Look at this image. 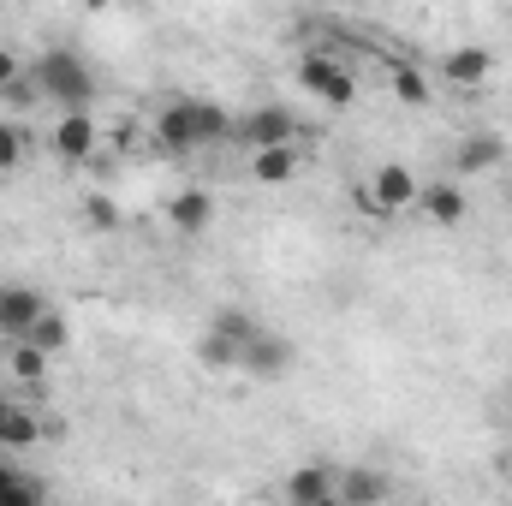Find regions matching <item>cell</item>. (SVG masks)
Masks as SVG:
<instances>
[{"label": "cell", "instance_id": "obj_1", "mask_svg": "<svg viewBox=\"0 0 512 506\" xmlns=\"http://www.w3.org/2000/svg\"><path fill=\"white\" fill-rule=\"evenodd\" d=\"M30 84H36V96H48L54 108H90V96H96V78H90V66H84L72 48L36 54V60H30Z\"/></svg>", "mask_w": 512, "mask_h": 506}, {"label": "cell", "instance_id": "obj_2", "mask_svg": "<svg viewBox=\"0 0 512 506\" xmlns=\"http://www.w3.org/2000/svg\"><path fill=\"white\" fill-rule=\"evenodd\" d=\"M155 131H161V143L167 149H203V143H221L227 131H233V114L221 108V102H167L161 108V120H155Z\"/></svg>", "mask_w": 512, "mask_h": 506}, {"label": "cell", "instance_id": "obj_3", "mask_svg": "<svg viewBox=\"0 0 512 506\" xmlns=\"http://www.w3.org/2000/svg\"><path fill=\"white\" fill-rule=\"evenodd\" d=\"M417 173L411 167H399V161H387V167H370L364 173V185H358V209L364 215H376V221H399L405 209H417Z\"/></svg>", "mask_w": 512, "mask_h": 506}, {"label": "cell", "instance_id": "obj_4", "mask_svg": "<svg viewBox=\"0 0 512 506\" xmlns=\"http://www.w3.org/2000/svg\"><path fill=\"white\" fill-rule=\"evenodd\" d=\"M298 84H304L322 108H352V102H358V78H352V66L334 60V54H304V60H298Z\"/></svg>", "mask_w": 512, "mask_h": 506}, {"label": "cell", "instance_id": "obj_5", "mask_svg": "<svg viewBox=\"0 0 512 506\" xmlns=\"http://www.w3.org/2000/svg\"><path fill=\"white\" fill-rule=\"evenodd\" d=\"M292 364H298V352H292V340H286V334L256 328L251 340L239 346V370H245V376H256V381H280Z\"/></svg>", "mask_w": 512, "mask_h": 506}, {"label": "cell", "instance_id": "obj_6", "mask_svg": "<svg viewBox=\"0 0 512 506\" xmlns=\"http://www.w3.org/2000/svg\"><path fill=\"white\" fill-rule=\"evenodd\" d=\"M48 310V298L24 280H0V340H18L36 316Z\"/></svg>", "mask_w": 512, "mask_h": 506}, {"label": "cell", "instance_id": "obj_7", "mask_svg": "<svg viewBox=\"0 0 512 506\" xmlns=\"http://www.w3.org/2000/svg\"><path fill=\"white\" fill-rule=\"evenodd\" d=\"M54 155L60 161H90L96 155V120H90V108H60V126H54Z\"/></svg>", "mask_w": 512, "mask_h": 506}, {"label": "cell", "instance_id": "obj_8", "mask_svg": "<svg viewBox=\"0 0 512 506\" xmlns=\"http://www.w3.org/2000/svg\"><path fill=\"white\" fill-rule=\"evenodd\" d=\"M495 54L489 48H453V54H441V78L453 84V90H483L489 78H495Z\"/></svg>", "mask_w": 512, "mask_h": 506}, {"label": "cell", "instance_id": "obj_9", "mask_svg": "<svg viewBox=\"0 0 512 506\" xmlns=\"http://www.w3.org/2000/svg\"><path fill=\"white\" fill-rule=\"evenodd\" d=\"M167 221H173V233L197 239V233H209V227H215V197H209L203 185H191V191H179V197L167 203Z\"/></svg>", "mask_w": 512, "mask_h": 506}, {"label": "cell", "instance_id": "obj_10", "mask_svg": "<svg viewBox=\"0 0 512 506\" xmlns=\"http://www.w3.org/2000/svg\"><path fill=\"white\" fill-rule=\"evenodd\" d=\"M334 495H340V471H328V465H298L286 477V501L298 506H334Z\"/></svg>", "mask_w": 512, "mask_h": 506}, {"label": "cell", "instance_id": "obj_11", "mask_svg": "<svg viewBox=\"0 0 512 506\" xmlns=\"http://www.w3.org/2000/svg\"><path fill=\"white\" fill-rule=\"evenodd\" d=\"M387 495H393V477H387V471H376V465H352V471H340V495H334V501L382 506Z\"/></svg>", "mask_w": 512, "mask_h": 506}, {"label": "cell", "instance_id": "obj_12", "mask_svg": "<svg viewBox=\"0 0 512 506\" xmlns=\"http://www.w3.org/2000/svg\"><path fill=\"white\" fill-rule=\"evenodd\" d=\"M417 209H423V221H429V227H459V221L471 215L465 191H459V185H447V179H441V185H423V191H417Z\"/></svg>", "mask_w": 512, "mask_h": 506}, {"label": "cell", "instance_id": "obj_13", "mask_svg": "<svg viewBox=\"0 0 512 506\" xmlns=\"http://www.w3.org/2000/svg\"><path fill=\"white\" fill-rule=\"evenodd\" d=\"M239 137H245L251 149H268V143H298V120H292L286 108H256V114H245Z\"/></svg>", "mask_w": 512, "mask_h": 506}, {"label": "cell", "instance_id": "obj_14", "mask_svg": "<svg viewBox=\"0 0 512 506\" xmlns=\"http://www.w3.org/2000/svg\"><path fill=\"white\" fill-rule=\"evenodd\" d=\"M298 167H304L298 143H268V149H251L256 185H292V179H298Z\"/></svg>", "mask_w": 512, "mask_h": 506}, {"label": "cell", "instance_id": "obj_15", "mask_svg": "<svg viewBox=\"0 0 512 506\" xmlns=\"http://www.w3.org/2000/svg\"><path fill=\"white\" fill-rule=\"evenodd\" d=\"M501 161H507V143H501L495 131H477V137H465V143H459L453 173H489V167H501Z\"/></svg>", "mask_w": 512, "mask_h": 506}, {"label": "cell", "instance_id": "obj_16", "mask_svg": "<svg viewBox=\"0 0 512 506\" xmlns=\"http://www.w3.org/2000/svg\"><path fill=\"white\" fill-rule=\"evenodd\" d=\"M36 441H42L36 411H24V405H12V399H6V411H0V453H30Z\"/></svg>", "mask_w": 512, "mask_h": 506}, {"label": "cell", "instance_id": "obj_17", "mask_svg": "<svg viewBox=\"0 0 512 506\" xmlns=\"http://www.w3.org/2000/svg\"><path fill=\"white\" fill-rule=\"evenodd\" d=\"M24 340H36V346H42V352L54 358V352H66V346H72V322H66V316H60V310L48 304V310H42V316H36L30 328H24Z\"/></svg>", "mask_w": 512, "mask_h": 506}, {"label": "cell", "instance_id": "obj_18", "mask_svg": "<svg viewBox=\"0 0 512 506\" xmlns=\"http://www.w3.org/2000/svg\"><path fill=\"white\" fill-rule=\"evenodd\" d=\"M6 370H12L18 381H42L48 376V352H42L36 340L18 334V340H6Z\"/></svg>", "mask_w": 512, "mask_h": 506}, {"label": "cell", "instance_id": "obj_19", "mask_svg": "<svg viewBox=\"0 0 512 506\" xmlns=\"http://www.w3.org/2000/svg\"><path fill=\"white\" fill-rule=\"evenodd\" d=\"M36 501H48V483H36V477L12 471V465L0 459V506H36Z\"/></svg>", "mask_w": 512, "mask_h": 506}, {"label": "cell", "instance_id": "obj_20", "mask_svg": "<svg viewBox=\"0 0 512 506\" xmlns=\"http://www.w3.org/2000/svg\"><path fill=\"white\" fill-rule=\"evenodd\" d=\"M197 358H203L215 376H227V370H239V340H233V334H221V328H209V334L197 340Z\"/></svg>", "mask_w": 512, "mask_h": 506}, {"label": "cell", "instance_id": "obj_21", "mask_svg": "<svg viewBox=\"0 0 512 506\" xmlns=\"http://www.w3.org/2000/svg\"><path fill=\"white\" fill-rule=\"evenodd\" d=\"M387 84H393V96H399V102H411V108H423V102H429V78H423L411 60H393Z\"/></svg>", "mask_w": 512, "mask_h": 506}, {"label": "cell", "instance_id": "obj_22", "mask_svg": "<svg viewBox=\"0 0 512 506\" xmlns=\"http://www.w3.org/2000/svg\"><path fill=\"white\" fill-rule=\"evenodd\" d=\"M209 328H221V334H233V340L245 346V340H251L262 322H256L251 310H233V304H227V310H215V316H209Z\"/></svg>", "mask_w": 512, "mask_h": 506}, {"label": "cell", "instance_id": "obj_23", "mask_svg": "<svg viewBox=\"0 0 512 506\" xmlns=\"http://www.w3.org/2000/svg\"><path fill=\"white\" fill-rule=\"evenodd\" d=\"M18 167H24V126L0 120V173H18Z\"/></svg>", "mask_w": 512, "mask_h": 506}, {"label": "cell", "instance_id": "obj_24", "mask_svg": "<svg viewBox=\"0 0 512 506\" xmlns=\"http://www.w3.org/2000/svg\"><path fill=\"white\" fill-rule=\"evenodd\" d=\"M84 221H90L96 233H108V227H120V203L96 191V197H84Z\"/></svg>", "mask_w": 512, "mask_h": 506}, {"label": "cell", "instance_id": "obj_25", "mask_svg": "<svg viewBox=\"0 0 512 506\" xmlns=\"http://www.w3.org/2000/svg\"><path fill=\"white\" fill-rule=\"evenodd\" d=\"M24 72H30V66H24V60H18L12 48H0V96H6V90H12V84L24 78Z\"/></svg>", "mask_w": 512, "mask_h": 506}, {"label": "cell", "instance_id": "obj_26", "mask_svg": "<svg viewBox=\"0 0 512 506\" xmlns=\"http://www.w3.org/2000/svg\"><path fill=\"white\" fill-rule=\"evenodd\" d=\"M78 6H84V12H102V6H114V0H78Z\"/></svg>", "mask_w": 512, "mask_h": 506}, {"label": "cell", "instance_id": "obj_27", "mask_svg": "<svg viewBox=\"0 0 512 506\" xmlns=\"http://www.w3.org/2000/svg\"><path fill=\"white\" fill-rule=\"evenodd\" d=\"M507 411H512V387H507Z\"/></svg>", "mask_w": 512, "mask_h": 506}]
</instances>
